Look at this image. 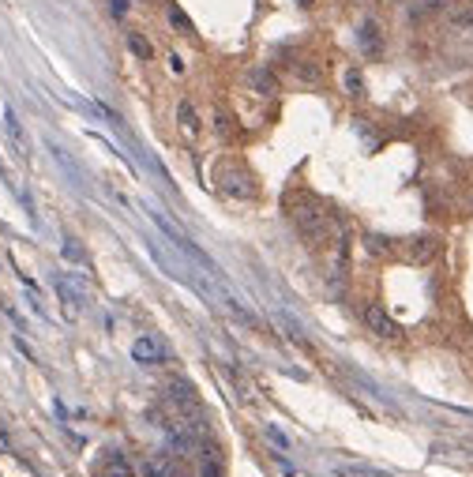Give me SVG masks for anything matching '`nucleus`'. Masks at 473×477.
Here are the masks:
<instances>
[{
	"label": "nucleus",
	"mask_w": 473,
	"mask_h": 477,
	"mask_svg": "<svg viewBox=\"0 0 473 477\" xmlns=\"http://www.w3.org/2000/svg\"><path fill=\"white\" fill-rule=\"evenodd\" d=\"M131 357H136L139 365H158L162 357H166V350H162L158 339H150V334H143V339L131 342Z\"/></svg>",
	"instance_id": "nucleus-5"
},
{
	"label": "nucleus",
	"mask_w": 473,
	"mask_h": 477,
	"mask_svg": "<svg viewBox=\"0 0 473 477\" xmlns=\"http://www.w3.org/2000/svg\"><path fill=\"white\" fill-rule=\"evenodd\" d=\"M361 49H365L368 57H380V53H383V38H380V27L372 23V19H368V23H361Z\"/></svg>",
	"instance_id": "nucleus-6"
},
{
	"label": "nucleus",
	"mask_w": 473,
	"mask_h": 477,
	"mask_svg": "<svg viewBox=\"0 0 473 477\" xmlns=\"http://www.w3.org/2000/svg\"><path fill=\"white\" fill-rule=\"evenodd\" d=\"M297 4H301V8H308V4H312V0H297Z\"/></svg>",
	"instance_id": "nucleus-21"
},
{
	"label": "nucleus",
	"mask_w": 473,
	"mask_h": 477,
	"mask_svg": "<svg viewBox=\"0 0 473 477\" xmlns=\"http://www.w3.org/2000/svg\"><path fill=\"white\" fill-rule=\"evenodd\" d=\"M177 117H181V128H184V132H188V136H195V132H200V117H195L192 102H181V105H177Z\"/></svg>",
	"instance_id": "nucleus-9"
},
{
	"label": "nucleus",
	"mask_w": 473,
	"mask_h": 477,
	"mask_svg": "<svg viewBox=\"0 0 473 477\" xmlns=\"http://www.w3.org/2000/svg\"><path fill=\"white\" fill-rule=\"evenodd\" d=\"M128 49H131V53H136V57H139V60H150V57H154V49H150V41H147V38H143V34H139V30H128Z\"/></svg>",
	"instance_id": "nucleus-8"
},
{
	"label": "nucleus",
	"mask_w": 473,
	"mask_h": 477,
	"mask_svg": "<svg viewBox=\"0 0 473 477\" xmlns=\"http://www.w3.org/2000/svg\"><path fill=\"white\" fill-rule=\"evenodd\" d=\"M200 477H222V466H218L214 451H207V459L200 462Z\"/></svg>",
	"instance_id": "nucleus-12"
},
{
	"label": "nucleus",
	"mask_w": 473,
	"mask_h": 477,
	"mask_svg": "<svg viewBox=\"0 0 473 477\" xmlns=\"http://www.w3.org/2000/svg\"><path fill=\"white\" fill-rule=\"evenodd\" d=\"M428 252H436V241H428V237H421V241H417V248H413V256H417V259H425Z\"/></svg>",
	"instance_id": "nucleus-15"
},
{
	"label": "nucleus",
	"mask_w": 473,
	"mask_h": 477,
	"mask_svg": "<svg viewBox=\"0 0 473 477\" xmlns=\"http://www.w3.org/2000/svg\"><path fill=\"white\" fill-rule=\"evenodd\" d=\"M365 244H368V252H376V256H383V252L391 248V244H387V237H372V233H368V241H365Z\"/></svg>",
	"instance_id": "nucleus-13"
},
{
	"label": "nucleus",
	"mask_w": 473,
	"mask_h": 477,
	"mask_svg": "<svg viewBox=\"0 0 473 477\" xmlns=\"http://www.w3.org/2000/svg\"><path fill=\"white\" fill-rule=\"evenodd\" d=\"M218 184H222L226 196H237V200H252V196H256L252 177L245 169H237V166H222V169H218Z\"/></svg>",
	"instance_id": "nucleus-2"
},
{
	"label": "nucleus",
	"mask_w": 473,
	"mask_h": 477,
	"mask_svg": "<svg viewBox=\"0 0 473 477\" xmlns=\"http://www.w3.org/2000/svg\"><path fill=\"white\" fill-rule=\"evenodd\" d=\"M169 23H173V27H177V30H181V34H195V27H192V19H188V15H184V12H181V8H177V4H169Z\"/></svg>",
	"instance_id": "nucleus-11"
},
{
	"label": "nucleus",
	"mask_w": 473,
	"mask_h": 477,
	"mask_svg": "<svg viewBox=\"0 0 473 477\" xmlns=\"http://www.w3.org/2000/svg\"><path fill=\"white\" fill-rule=\"evenodd\" d=\"M267 436H271V443H278V447H290V440H285L278 429H271V425H267Z\"/></svg>",
	"instance_id": "nucleus-18"
},
{
	"label": "nucleus",
	"mask_w": 473,
	"mask_h": 477,
	"mask_svg": "<svg viewBox=\"0 0 473 477\" xmlns=\"http://www.w3.org/2000/svg\"><path fill=\"white\" fill-rule=\"evenodd\" d=\"M102 477H109V473H102Z\"/></svg>",
	"instance_id": "nucleus-22"
},
{
	"label": "nucleus",
	"mask_w": 473,
	"mask_h": 477,
	"mask_svg": "<svg viewBox=\"0 0 473 477\" xmlns=\"http://www.w3.org/2000/svg\"><path fill=\"white\" fill-rule=\"evenodd\" d=\"M248 79H252V86H256L259 94H267V98H271V94H278V79H274L267 68H252Z\"/></svg>",
	"instance_id": "nucleus-7"
},
{
	"label": "nucleus",
	"mask_w": 473,
	"mask_h": 477,
	"mask_svg": "<svg viewBox=\"0 0 473 477\" xmlns=\"http://www.w3.org/2000/svg\"><path fill=\"white\" fill-rule=\"evenodd\" d=\"M109 12H113L117 19H124L128 15V0H109Z\"/></svg>",
	"instance_id": "nucleus-17"
},
{
	"label": "nucleus",
	"mask_w": 473,
	"mask_h": 477,
	"mask_svg": "<svg viewBox=\"0 0 473 477\" xmlns=\"http://www.w3.org/2000/svg\"><path fill=\"white\" fill-rule=\"evenodd\" d=\"M346 86H349V94H365V83H361V72H346Z\"/></svg>",
	"instance_id": "nucleus-14"
},
{
	"label": "nucleus",
	"mask_w": 473,
	"mask_h": 477,
	"mask_svg": "<svg viewBox=\"0 0 473 477\" xmlns=\"http://www.w3.org/2000/svg\"><path fill=\"white\" fill-rule=\"evenodd\" d=\"M293 222H297V230H301V237L308 244H323V237H327V214L323 207L316 200H297L293 203Z\"/></svg>",
	"instance_id": "nucleus-1"
},
{
	"label": "nucleus",
	"mask_w": 473,
	"mask_h": 477,
	"mask_svg": "<svg viewBox=\"0 0 473 477\" xmlns=\"http://www.w3.org/2000/svg\"><path fill=\"white\" fill-rule=\"evenodd\" d=\"M166 391H169V403H177L184 414H195V410H200V403H195V387L188 384V379H169L166 384Z\"/></svg>",
	"instance_id": "nucleus-4"
},
{
	"label": "nucleus",
	"mask_w": 473,
	"mask_h": 477,
	"mask_svg": "<svg viewBox=\"0 0 473 477\" xmlns=\"http://www.w3.org/2000/svg\"><path fill=\"white\" fill-rule=\"evenodd\" d=\"M439 8H443V0H417L410 8V19H425V15H436Z\"/></svg>",
	"instance_id": "nucleus-10"
},
{
	"label": "nucleus",
	"mask_w": 473,
	"mask_h": 477,
	"mask_svg": "<svg viewBox=\"0 0 473 477\" xmlns=\"http://www.w3.org/2000/svg\"><path fill=\"white\" fill-rule=\"evenodd\" d=\"M64 256H68V259H79V248H75V241L64 244Z\"/></svg>",
	"instance_id": "nucleus-20"
},
{
	"label": "nucleus",
	"mask_w": 473,
	"mask_h": 477,
	"mask_svg": "<svg viewBox=\"0 0 473 477\" xmlns=\"http://www.w3.org/2000/svg\"><path fill=\"white\" fill-rule=\"evenodd\" d=\"M214 128H218V136H229V117H226L222 110L214 113Z\"/></svg>",
	"instance_id": "nucleus-16"
},
{
	"label": "nucleus",
	"mask_w": 473,
	"mask_h": 477,
	"mask_svg": "<svg viewBox=\"0 0 473 477\" xmlns=\"http://www.w3.org/2000/svg\"><path fill=\"white\" fill-rule=\"evenodd\" d=\"M169 68H173V72H184V60L177 57V53H169Z\"/></svg>",
	"instance_id": "nucleus-19"
},
{
	"label": "nucleus",
	"mask_w": 473,
	"mask_h": 477,
	"mask_svg": "<svg viewBox=\"0 0 473 477\" xmlns=\"http://www.w3.org/2000/svg\"><path fill=\"white\" fill-rule=\"evenodd\" d=\"M361 316H365L368 331H372V334H380V339H399V334H402V327H399V323H394L380 305H365V312H361Z\"/></svg>",
	"instance_id": "nucleus-3"
}]
</instances>
